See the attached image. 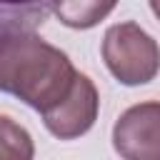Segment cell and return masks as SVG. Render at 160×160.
I'll list each match as a JSON object with an SVG mask.
<instances>
[{"mask_svg": "<svg viewBox=\"0 0 160 160\" xmlns=\"http://www.w3.org/2000/svg\"><path fill=\"white\" fill-rule=\"evenodd\" d=\"M98 110H100V95L95 82L88 75H78V82L72 88V92L50 112L42 115L45 128L60 138V140H75L80 135H85L95 120H98Z\"/></svg>", "mask_w": 160, "mask_h": 160, "instance_id": "4", "label": "cell"}, {"mask_svg": "<svg viewBox=\"0 0 160 160\" xmlns=\"http://www.w3.org/2000/svg\"><path fill=\"white\" fill-rule=\"evenodd\" d=\"M102 60L120 85H145L160 72V45L138 22H118L105 30Z\"/></svg>", "mask_w": 160, "mask_h": 160, "instance_id": "2", "label": "cell"}, {"mask_svg": "<svg viewBox=\"0 0 160 160\" xmlns=\"http://www.w3.org/2000/svg\"><path fill=\"white\" fill-rule=\"evenodd\" d=\"M35 142L30 132L8 115H0V160H32Z\"/></svg>", "mask_w": 160, "mask_h": 160, "instance_id": "7", "label": "cell"}, {"mask_svg": "<svg viewBox=\"0 0 160 160\" xmlns=\"http://www.w3.org/2000/svg\"><path fill=\"white\" fill-rule=\"evenodd\" d=\"M50 12L52 2H0V42L20 32H35Z\"/></svg>", "mask_w": 160, "mask_h": 160, "instance_id": "5", "label": "cell"}, {"mask_svg": "<svg viewBox=\"0 0 160 160\" xmlns=\"http://www.w3.org/2000/svg\"><path fill=\"white\" fill-rule=\"evenodd\" d=\"M112 148L122 160H160V102L128 108L112 125Z\"/></svg>", "mask_w": 160, "mask_h": 160, "instance_id": "3", "label": "cell"}, {"mask_svg": "<svg viewBox=\"0 0 160 160\" xmlns=\"http://www.w3.org/2000/svg\"><path fill=\"white\" fill-rule=\"evenodd\" d=\"M78 75L70 58L38 32H20L0 42V92L30 105L40 118L72 92Z\"/></svg>", "mask_w": 160, "mask_h": 160, "instance_id": "1", "label": "cell"}, {"mask_svg": "<svg viewBox=\"0 0 160 160\" xmlns=\"http://www.w3.org/2000/svg\"><path fill=\"white\" fill-rule=\"evenodd\" d=\"M150 10L155 12V18L160 20V0H150Z\"/></svg>", "mask_w": 160, "mask_h": 160, "instance_id": "8", "label": "cell"}, {"mask_svg": "<svg viewBox=\"0 0 160 160\" xmlns=\"http://www.w3.org/2000/svg\"><path fill=\"white\" fill-rule=\"evenodd\" d=\"M115 10V2H52V12L75 30H88L98 25L108 12Z\"/></svg>", "mask_w": 160, "mask_h": 160, "instance_id": "6", "label": "cell"}]
</instances>
